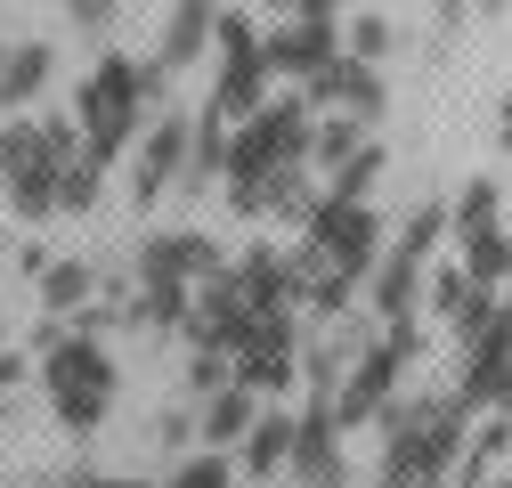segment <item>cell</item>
<instances>
[{
    "label": "cell",
    "mask_w": 512,
    "mask_h": 488,
    "mask_svg": "<svg viewBox=\"0 0 512 488\" xmlns=\"http://www.w3.org/2000/svg\"><path fill=\"white\" fill-rule=\"evenodd\" d=\"M163 66H139V57H98L90 82L74 90V131L98 163H122L131 155V139L147 131V122L163 114Z\"/></svg>",
    "instance_id": "1"
},
{
    "label": "cell",
    "mask_w": 512,
    "mask_h": 488,
    "mask_svg": "<svg viewBox=\"0 0 512 488\" xmlns=\"http://www.w3.org/2000/svg\"><path fill=\"white\" fill-rule=\"evenodd\" d=\"M382 423V480L391 488H415V480H447L472 440V415L456 407V391L447 399H391L374 415Z\"/></svg>",
    "instance_id": "2"
},
{
    "label": "cell",
    "mask_w": 512,
    "mask_h": 488,
    "mask_svg": "<svg viewBox=\"0 0 512 488\" xmlns=\"http://www.w3.org/2000/svg\"><path fill=\"white\" fill-rule=\"evenodd\" d=\"M41 391L57 407V423L66 432H98V423L114 415V358L90 326H66V318H49L41 326Z\"/></svg>",
    "instance_id": "3"
},
{
    "label": "cell",
    "mask_w": 512,
    "mask_h": 488,
    "mask_svg": "<svg viewBox=\"0 0 512 488\" xmlns=\"http://www.w3.org/2000/svg\"><path fill=\"white\" fill-rule=\"evenodd\" d=\"M82 131L57 114H9L0 131V188H9V212L17 220H49L57 212V155H66Z\"/></svg>",
    "instance_id": "4"
},
{
    "label": "cell",
    "mask_w": 512,
    "mask_h": 488,
    "mask_svg": "<svg viewBox=\"0 0 512 488\" xmlns=\"http://www.w3.org/2000/svg\"><path fill=\"white\" fill-rule=\"evenodd\" d=\"M415 350H423V334L415 326H382L366 350H358V366H350V375L334 383V432H358V423H374L382 407H391L399 399V375H407V366H415Z\"/></svg>",
    "instance_id": "5"
},
{
    "label": "cell",
    "mask_w": 512,
    "mask_h": 488,
    "mask_svg": "<svg viewBox=\"0 0 512 488\" xmlns=\"http://www.w3.org/2000/svg\"><path fill=\"white\" fill-rule=\"evenodd\" d=\"M301 244H309L334 277L366 285V269L382 261V212H374V204H334V196H317V212L301 220Z\"/></svg>",
    "instance_id": "6"
},
{
    "label": "cell",
    "mask_w": 512,
    "mask_h": 488,
    "mask_svg": "<svg viewBox=\"0 0 512 488\" xmlns=\"http://www.w3.org/2000/svg\"><path fill=\"white\" fill-rule=\"evenodd\" d=\"M212 57H220V74H212V98H204V114H220V122L261 114V98H269V57H261V33H252V17H228V9H220Z\"/></svg>",
    "instance_id": "7"
},
{
    "label": "cell",
    "mask_w": 512,
    "mask_h": 488,
    "mask_svg": "<svg viewBox=\"0 0 512 488\" xmlns=\"http://www.w3.org/2000/svg\"><path fill=\"white\" fill-rule=\"evenodd\" d=\"M456 407L464 415H512V318H504V301L472 342H456Z\"/></svg>",
    "instance_id": "8"
},
{
    "label": "cell",
    "mask_w": 512,
    "mask_h": 488,
    "mask_svg": "<svg viewBox=\"0 0 512 488\" xmlns=\"http://www.w3.org/2000/svg\"><path fill=\"white\" fill-rule=\"evenodd\" d=\"M301 98H309V114H358V122H374L382 106H391V82H382V66H366V57L342 49L326 74L301 82Z\"/></svg>",
    "instance_id": "9"
},
{
    "label": "cell",
    "mask_w": 512,
    "mask_h": 488,
    "mask_svg": "<svg viewBox=\"0 0 512 488\" xmlns=\"http://www.w3.org/2000/svg\"><path fill=\"white\" fill-rule=\"evenodd\" d=\"M179 155H187V114L163 106L147 131L131 139V204H139V212H147L163 188H179Z\"/></svg>",
    "instance_id": "10"
},
{
    "label": "cell",
    "mask_w": 512,
    "mask_h": 488,
    "mask_svg": "<svg viewBox=\"0 0 512 488\" xmlns=\"http://www.w3.org/2000/svg\"><path fill=\"white\" fill-rule=\"evenodd\" d=\"M285 472H293L301 488H342V480H350V464H342V432H334V407H326V399H309V407L293 415Z\"/></svg>",
    "instance_id": "11"
},
{
    "label": "cell",
    "mask_w": 512,
    "mask_h": 488,
    "mask_svg": "<svg viewBox=\"0 0 512 488\" xmlns=\"http://www.w3.org/2000/svg\"><path fill=\"white\" fill-rule=\"evenodd\" d=\"M179 334L196 342V350H236V342L252 334V310H244V293H236V277H228V269H220V277H204L196 293H187Z\"/></svg>",
    "instance_id": "12"
},
{
    "label": "cell",
    "mask_w": 512,
    "mask_h": 488,
    "mask_svg": "<svg viewBox=\"0 0 512 488\" xmlns=\"http://www.w3.org/2000/svg\"><path fill=\"white\" fill-rule=\"evenodd\" d=\"M220 269H228L220 244L196 236V228H163V236L139 244V285H204V277H220Z\"/></svg>",
    "instance_id": "13"
},
{
    "label": "cell",
    "mask_w": 512,
    "mask_h": 488,
    "mask_svg": "<svg viewBox=\"0 0 512 488\" xmlns=\"http://www.w3.org/2000/svg\"><path fill=\"white\" fill-rule=\"evenodd\" d=\"M261 57H269V74L309 82V74H326L334 57H342V33H334V17H293V25H277L261 41Z\"/></svg>",
    "instance_id": "14"
},
{
    "label": "cell",
    "mask_w": 512,
    "mask_h": 488,
    "mask_svg": "<svg viewBox=\"0 0 512 488\" xmlns=\"http://www.w3.org/2000/svg\"><path fill=\"white\" fill-rule=\"evenodd\" d=\"M415 310H423V261L382 244V261L366 269V318L374 326H415Z\"/></svg>",
    "instance_id": "15"
},
{
    "label": "cell",
    "mask_w": 512,
    "mask_h": 488,
    "mask_svg": "<svg viewBox=\"0 0 512 488\" xmlns=\"http://www.w3.org/2000/svg\"><path fill=\"white\" fill-rule=\"evenodd\" d=\"M228 277H236V293H244V310H252V318H293V310H301V293H293V261L269 253V244H252V253H244Z\"/></svg>",
    "instance_id": "16"
},
{
    "label": "cell",
    "mask_w": 512,
    "mask_h": 488,
    "mask_svg": "<svg viewBox=\"0 0 512 488\" xmlns=\"http://www.w3.org/2000/svg\"><path fill=\"white\" fill-rule=\"evenodd\" d=\"M423 310H439L447 326H456V342H472L496 318V285H472L464 269H423Z\"/></svg>",
    "instance_id": "17"
},
{
    "label": "cell",
    "mask_w": 512,
    "mask_h": 488,
    "mask_svg": "<svg viewBox=\"0 0 512 488\" xmlns=\"http://www.w3.org/2000/svg\"><path fill=\"white\" fill-rule=\"evenodd\" d=\"M220 33V0H171V17H163V49H155V66L163 74H187V66H204V49Z\"/></svg>",
    "instance_id": "18"
},
{
    "label": "cell",
    "mask_w": 512,
    "mask_h": 488,
    "mask_svg": "<svg viewBox=\"0 0 512 488\" xmlns=\"http://www.w3.org/2000/svg\"><path fill=\"white\" fill-rule=\"evenodd\" d=\"M57 74V49L49 41H9V57H0V114H25Z\"/></svg>",
    "instance_id": "19"
},
{
    "label": "cell",
    "mask_w": 512,
    "mask_h": 488,
    "mask_svg": "<svg viewBox=\"0 0 512 488\" xmlns=\"http://www.w3.org/2000/svg\"><path fill=\"white\" fill-rule=\"evenodd\" d=\"M285 448H293V415L269 399L261 415H252V432H244V448H236V472H252V480H269V472H285Z\"/></svg>",
    "instance_id": "20"
},
{
    "label": "cell",
    "mask_w": 512,
    "mask_h": 488,
    "mask_svg": "<svg viewBox=\"0 0 512 488\" xmlns=\"http://www.w3.org/2000/svg\"><path fill=\"white\" fill-rule=\"evenodd\" d=\"M220 163H228V122L196 114V122H187V155H179V188L204 196V179H220Z\"/></svg>",
    "instance_id": "21"
},
{
    "label": "cell",
    "mask_w": 512,
    "mask_h": 488,
    "mask_svg": "<svg viewBox=\"0 0 512 488\" xmlns=\"http://www.w3.org/2000/svg\"><path fill=\"white\" fill-rule=\"evenodd\" d=\"M456 269H464L472 285H504V277H512V228L496 220V228L456 236Z\"/></svg>",
    "instance_id": "22"
},
{
    "label": "cell",
    "mask_w": 512,
    "mask_h": 488,
    "mask_svg": "<svg viewBox=\"0 0 512 488\" xmlns=\"http://www.w3.org/2000/svg\"><path fill=\"white\" fill-rule=\"evenodd\" d=\"M98 188H106V163L74 139L66 155H57V212H90V204H98Z\"/></svg>",
    "instance_id": "23"
},
{
    "label": "cell",
    "mask_w": 512,
    "mask_h": 488,
    "mask_svg": "<svg viewBox=\"0 0 512 488\" xmlns=\"http://www.w3.org/2000/svg\"><path fill=\"white\" fill-rule=\"evenodd\" d=\"M382 171H391V155H382V147L366 139V147H358L350 163H334L326 179H317V188H326L334 204H374V179H382Z\"/></svg>",
    "instance_id": "24"
},
{
    "label": "cell",
    "mask_w": 512,
    "mask_h": 488,
    "mask_svg": "<svg viewBox=\"0 0 512 488\" xmlns=\"http://www.w3.org/2000/svg\"><path fill=\"white\" fill-rule=\"evenodd\" d=\"M252 415H261V399L228 383V391L196 399V432H204V440H244V432H252Z\"/></svg>",
    "instance_id": "25"
},
{
    "label": "cell",
    "mask_w": 512,
    "mask_h": 488,
    "mask_svg": "<svg viewBox=\"0 0 512 488\" xmlns=\"http://www.w3.org/2000/svg\"><path fill=\"white\" fill-rule=\"evenodd\" d=\"M90 293H98V277H90L82 261H49V269H41V310H49V318H82Z\"/></svg>",
    "instance_id": "26"
},
{
    "label": "cell",
    "mask_w": 512,
    "mask_h": 488,
    "mask_svg": "<svg viewBox=\"0 0 512 488\" xmlns=\"http://www.w3.org/2000/svg\"><path fill=\"white\" fill-rule=\"evenodd\" d=\"M358 147H366V122H358V114H317V122H309V163H317V171L350 163Z\"/></svg>",
    "instance_id": "27"
},
{
    "label": "cell",
    "mask_w": 512,
    "mask_h": 488,
    "mask_svg": "<svg viewBox=\"0 0 512 488\" xmlns=\"http://www.w3.org/2000/svg\"><path fill=\"white\" fill-rule=\"evenodd\" d=\"M187 293H196V285H139V301H131L122 318H131V326H147V334H179Z\"/></svg>",
    "instance_id": "28"
},
{
    "label": "cell",
    "mask_w": 512,
    "mask_h": 488,
    "mask_svg": "<svg viewBox=\"0 0 512 488\" xmlns=\"http://www.w3.org/2000/svg\"><path fill=\"white\" fill-rule=\"evenodd\" d=\"M504 220V188L496 179H464V196L447 204V236H472V228H496Z\"/></svg>",
    "instance_id": "29"
},
{
    "label": "cell",
    "mask_w": 512,
    "mask_h": 488,
    "mask_svg": "<svg viewBox=\"0 0 512 488\" xmlns=\"http://www.w3.org/2000/svg\"><path fill=\"white\" fill-rule=\"evenodd\" d=\"M439 244H447V204H415V212L399 220V244H391V253H407V261H423V269H431Z\"/></svg>",
    "instance_id": "30"
},
{
    "label": "cell",
    "mask_w": 512,
    "mask_h": 488,
    "mask_svg": "<svg viewBox=\"0 0 512 488\" xmlns=\"http://www.w3.org/2000/svg\"><path fill=\"white\" fill-rule=\"evenodd\" d=\"M317 196H326V188H317V179H309V163H301V171H285V179H277V196H269V220L301 228V220L317 212Z\"/></svg>",
    "instance_id": "31"
},
{
    "label": "cell",
    "mask_w": 512,
    "mask_h": 488,
    "mask_svg": "<svg viewBox=\"0 0 512 488\" xmlns=\"http://www.w3.org/2000/svg\"><path fill=\"white\" fill-rule=\"evenodd\" d=\"M163 488H236V456H220V448H204V456H179V472H171Z\"/></svg>",
    "instance_id": "32"
},
{
    "label": "cell",
    "mask_w": 512,
    "mask_h": 488,
    "mask_svg": "<svg viewBox=\"0 0 512 488\" xmlns=\"http://www.w3.org/2000/svg\"><path fill=\"white\" fill-rule=\"evenodd\" d=\"M236 375H228V350H196L187 358V399H212V391H228Z\"/></svg>",
    "instance_id": "33"
},
{
    "label": "cell",
    "mask_w": 512,
    "mask_h": 488,
    "mask_svg": "<svg viewBox=\"0 0 512 488\" xmlns=\"http://www.w3.org/2000/svg\"><path fill=\"white\" fill-rule=\"evenodd\" d=\"M391 41H399L391 17H358V25H350V57H366V66H382V57H391Z\"/></svg>",
    "instance_id": "34"
},
{
    "label": "cell",
    "mask_w": 512,
    "mask_h": 488,
    "mask_svg": "<svg viewBox=\"0 0 512 488\" xmlns=\"http://www.w3.org/2000/svg\"><path fill=\"white\" fill-rule=\"evenodd\" d=\"M114 9H122V0H66L74 33H106V25H114Z\"/></svg>",
    "instance_id": "35"
},
{
    "label": "cell",
    "mask_w": 512,
    "mask_h": 488,
    "mask_svg": "<svg viewBox=\"0 0 512 488\" xmlns=\"http://www.w3.org/2000/svg\"><path fill=\"white\" fill-rule=\"evenodd\" d=\"M155 440H163V448H187V440H196V415H187V407L163 415V423H155Z\"/></svg>",
    "instance_id": "36"
},
{
    "label": "cell",
    "mask_w": 512,
    "mask_h": 488,
    "mask_svg": "<svg viewBox=\"0 0 512 488\" xmlns=\"http://www.w3.org/2000/svg\"><path fill=\"white\" fill-rule=\"evenodd\" d=\"M431 25H439V49H447V33L464 25V0H431Z\"/></svg>",
    "instance_id": "37"
},
{
    "label": "cell",
    "mask_w": 512,
    "mask_h": 488,
    "mask_svg": "<svg viewBox=\"0 0 512 488\" xmlns=\"http://www.w3.org/2000/svg\"><path fill=\"white\" fill-rule=\"evenodd\" d=\"M17 375H25V350H0V407H9V391H17Z\"/></svg>",
    "instance_id": "38"
},
{
    "label": "cell",
    "mask_w": 512,
    "mask_h": 488,
    "mask_svg": "<svg viewBox=\"0 0 512 488\" xmlns=\"http://www.w3.org/2000/svg\"><path fill=\"white\" fill-rule=\"evenodd\" d=\"M496 147L512 155V90H504V106H496Z\"/></svg>",
    "instance_id": "39"
},
{
    "label": "cell",
    "mask_w": 512,
    "mask_h": 488,
    "mask_svg": "<svg viewBox=\"0 0 512 488\" xmlns=\"http://www.w3.org/2000/svg\"><path fill=\"white\" fill-rule=\"evenodd\" d=\"M66 488H147V480H90V472H82V480H66Z\"/></svg>",
    "instance_id": "40"
},
{
    "label": "cell",
    "mask_w": 512,
    "mask_h": 488,
    "mask_svg": "<svg viewBox=\"0 0 512 488\" xmlns=\"http://www.w3.org/2000/svg\"><path fill=\"white\" fill-rule=\"evenodd\" d=\"M472 9H488V17H496V9H512V0H472Z\"/></svg>",
    "instance_id": "41"
},
{
    "label": "cell",
    "mask_w": 512,
    "mask_h": 488,
    "mask_svg": "<svg viewBox=\"0 0 512 488\" xmlns=\"http://www.w3.org/2000/svg\"><path fill=\"white\" fill-rule=\"evenodd\" d=\"M269 9H301V0H269Z\"/></svg>",
    "instance_id": "42"
},
{
    "label": "cell",
    "mask_w": 512,
    "mask_h": 488,
    "mask_svg": "<svg viewBox=\"0 0 512 488\" xmlns=\"http://www.w3.org/2000/svg\"><path fill=\"white\" fill-rule=\"evenodd\" d=\"M415 488H447V480H415Z\"/></svg>",
    "instance_id": "43"
},
{
    "label": "cell",
    "mask_w": 512,
    "mask_h": 488,
    "mask_svg": "<svg viewBox=\"0 0 512 488\" xmlns=\"http://www.w3.org/2000/svg\"><path fill=\"white\" fill-rule=\"evenodd\" d=\"M0 57H9V41H0Z\"/></svg>",
    "instance_id": "44"
},
{
    "label": "cell",
    "mask_w": 512,
    "mask_h": 488,
    "mask_svg": "<svg viewBox=\"0 0 512 488\" xmlns=\"http://www.w3.org/2000/svg\"><path fill=\"white\" fill-rule=\"evenodd\" d=\"M504 318H512V301H504Z\"/></svg>",
    "instance_id": "45"
},
{
    "label": "cell",
    "mask_w": 512,
    "mask_h": 488,
    "mask_svg": "<svg viewBox=\"0 0 512 488\" xmlns=\"http://www.w3.org/2000/svg\"><path fill=\"white\" fill-rule=\"evenodd\" d=\"M382 488H391V480H382Z\"/></svg>",
    "instance_id": "46"
}]
</instances>
